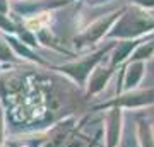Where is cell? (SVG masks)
<instances>
[{"instance_id": "obj_1", "label": "cell", "mask_w": 154, "mask_h": 147, "mask_svg": "<svg viewBox=\"0 0 154 147\" xmlns=\"http://www.w3.org/2000/svg\"><path fill=\"white\" fill-rule=\"evenodd\" d=\"M48 21H50L48 14H39V16L33 17V19H28V21H26V27H28V29H39V27L46 26Z\"/></svg>"}, {"instance_id": "obj_2", "label": "cell", "mask_w": 154, "mask_h": 147, "mask_svg": "<svg viewBox=\"0 0 154 147\" xmlns=\"http://www.w3.org/2000/svg\"><path fill=\"white\" fill-rule=\"evenodd\" d=\"M139 4H142V5H147V7H152L154 5V0H135Z\"/></svg>"}]
</instances>
